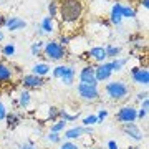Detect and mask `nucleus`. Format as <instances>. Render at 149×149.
Listing matches in <instances>:
<instances>
[{"instance_id": "nucleus-11", "label": "nucleus", "mask_w": 149, "mask_h": 149, "mask_svg": "<svg viewBox=\"0 0 149 149\" xmlns=\"http://www.w3.org/2000/svg\"><path fill=\"white\" fill-rule=\"evenodd\" d=\"M78 80H80V83H85V85H93V86L100 85L95 78V66H91V65H86V66H83L80 70Z\"/></svg>"}, {"instance_id": "nucleus-16", "label": "nucleus", "mask_w": 149, "mask_h": 149, "mask_svg": "<svg viewBox=\"0 0 149 149\" xmlns=\"http://www.w3.org/2000/svg\"><path fill=\"white\" fill-rule=\"evenodd\" d=\"M5 27L8 32H18V30H22V28L27 27V22L22 20V18H18V17H10V18H7L5 22Z\"/></svg>"}, {"instance_id": "nucleus-21", "label": "nucleus", "mask_w": 149, "mask_h": 149, "mask_svg": "<svg viewBox=\"0 0 149 149\" xmlns=\"http://www.w3.org/2000/svg\"><path fill=\"white\" fill-rule=\"evenodd\" d=\"M5 121H7V128H8V129H13V128H17V126L20 124V121H22V114L10 111V113H7Z\"/></svg>"}, {"instance_id": "nucleus-17", "label": "nucleus", "mask_w": 149, "mask_h": 149, "mask_svg": "<svg viewBox=\"0 0 149 149\" xmlns=\"http://www.w3.org/2000/svg\"><path fill=\"white\" fill-rule=\"evenodd\" d=\"M50 71H52V68H50V65L47 61H40V63H35L32 66V74H37L40 78H47Z\"/></svg>"}, {"instance_id": "nucleus-39", "label": "nucleus", "mask_w": 149, "mask_h": 149, "mask_svg": "<svg viewBox=\"0 0 149 149\" xmlns=\"http://www.w3.org/2000/svg\"><path fill=\"white\" fill-rule=\"evenodd\" d=\"M20 149H35V146H33V143H27V144H22Z\"/></svg>"}, {"instance_id": "nucleus-6", "label": "nucleus", "mask_w": 149, "mask_h": 149, "mask_svg": "<svg viewBox=\"0 0 149 149\" xmlns=\"http://www.w3.org/2000/svg\"><path fill=\"white\" fill-rule=\"evenodd\" d=\"M114 119L118 123H136L138 119V108H134L133 104H126V106H123L118 109V113L114 114Z\"/></svg>"}, {"instance_id": "nucleus-8", "label": "nucleus", "mask_w": 149, "mask_h": 149, "mask_svg": "<svg viewBox=\"0 0 149 149\" xmlns=\"http://www.w3.org/2000/svg\"><path fill=\"white\" fill-rule=\"evenodd\" d=\"M93 133L95 131H93L91 126H73V128H70V129H65L63 138L66 141H78L83 136H91Z\"/></svg>"}, {"instance_id": "nucleus-18", "label": "nucleus", "mask_w": 149, "mask_h": 149, "mask_svg": "<svg viewBox=\"0 0 149 149\" xmlns=\"http://www.w3.org/2000/svg\"><path fill=\"white\" fill-rule=\"evenodd\" d=\"M40 28L43 30L45 35H52V33H55V30H56V20L52 18V17H45V18L40 22Z\"/></svg>"}, {"instance_id": "nucleus-20", "label": "nucleus", "mask_w": 149, "mask_h": 149, "mask_svg": "<svg viewBox=\"0 0 149 149\" xmlns=\"http://www.w3.org/2000/svg\"><path fill=\"white\" fill-rule=\"evenodd\" d=\"M104 52H106L108 60H114V58H119V55H121V52H123V47L108 43L106 47H104Z\"/></svg>"}, {"instance_id": "nucleus-12", "label": "nucleus", "mask_w": 149, "mask_h": 149, "mask_svg": "<svg viewBox=\"0 0 149 149\" xmlns=\"http://www.w3.org/2000/svg\"><path fill=\"white\" fill-rule=\"evenodd\" d=\"M113 70H111V63L109 61H104V63H100L95 66V78L98 83H103V81H108L111 78Z\"/></svg>"}, {"instance_id": "nucleus-28", "label": "nucleus", "mask_w": 149, "mask_h": 149, "mask_svg": "<svg viewBox=\"0 0 149 149\" xmlns=\"http://www.w3.org/2000/svg\"><path fill=\"white\" fill-rule=\"evenodd\" d=\"M65 129H66V121L63 119H58V121H55L50 124V133H63Z\"/></svg>"}, {"instance_id": "nucleus-41", "label": "nucleus", "mask_w": 149, "mask_h": 149, "mask_svg": "<svg viewBox=\"0 0 149 149\" xmlns=\"http://www.w3.org/2000/svg\"><path fill=\"white\" fill-rule=\"evenodd\" d=\"M37 35H40V37H43V35H45V33H43V30H42L40 27L37 28Z\"/></svg>"}, {"instance_id": "nucleus-35", "label": "nucleus", "mask_w": 149, "mask_h": 149, "mask_svg": "<svg viewBox=\"0 0 149 149\" xmlns=\"http://www.w3.org/2000/svg\"><path fill=\"white\" fill-rule=\"evenodd\" d=\"M7 108H5V104L2 103V100H0V121H5V116H7Z\"/></svg>"}, {"instance_id": "nucleus-19", "label": "nucleus", "mask_w": 149, "mask_h": 149, "mask_svg": "<svg viewBox=\"0 0 149 149\" xmlns=\"http://www.w3.org/2000/svg\"><path fill=\"white\" fill-rule=\"evenodd\" d=\"M30 103H32V95H30V91L28 90H22L18 93V100H17V108H28L30 106Z\"/></svg>"}, {"instance_id": "nucleus-15", "label": "nucleus", "mask_w": 149, "mask_h": 149, "mask_svg": "<svg viewBox=\"0 0 149 149\" xmlns=\"http://www.w3.org/2000/svg\"><path fill=\"white\" fill-rule=\"evenodd\" d=\"M13 73H15V70H13L12 65L5 63V61H0V86L8 85L13 80Z\"/></svg>"}, {"instance_id": "nucleus-4", "label": "nucleus", "mask_w": 149, "mask_h": 149, "mask_svg": "<svg viewBox=\"0 0 149 149\" xmlns=\"http://www.w3.org/2000/svg\"><path fill=\"white\" fill-rule=\"evenodd\" d=\"M52 76L60 80L65 86H71L76 78V70L71 65H58V66L52 68Z\"/></svg>"}, {"instance_id": "nucleus-27", "label": "nucleus", "mask_w": 149, "mask_h": 149, "mask_svg": "<svg viewBox=\"0 0 149 149\" xmlns=\"http://www.w3.org/2000/svg\"><path fill=\"white\" fill-rule=\"evenodd\" d=\"M148 109H149V98L141 101V106L138 108V119H146L148 118Z\"/></svg>"}, {"instance_id": "nucleus-9", "label": "nucleus", "mask_w": 149, "mask_h": 149, "mask_svg": "<svg viewBox=\"0 0 149 149\" xmlns=\"http://www.w3.org/2000/svg\"><path fill=\"white\" fill-rule=\"evenodd\" d=\"M131 80H133L134 85L143 86V88H148V85H149L148 66H134V68L131 70Z\"/></svg>"}, {"instance_id": "nucleus-26", "label": "nucleus", "mask_w": 149, "mask_h": 149, "mask_svg": "<svg viewBox=\"0 0 149 149\" xmlns=\"http://www.w3.org/2000/svg\"><path fill=\"white\" fill-rule=\"evenodd\" d=\"M60 119V108L58 106H48V111H47V121L50 123H55Z\"/></svg>"}, {"instance_id": "nucleus-44", "label": "nucleus", "mask_w": 149, "mask_h": 149, "mask_svg": "<svg viewBox=\"0 0 149 149\" xmlns=\"http://www.w3.org/2000/svg\"><path fill=\"white\" fill-rule=\"evenodd\" d=\"M91 149H96V148H91Z\"/></svg>"}, {"instance_id": "nucleus-43", "label": "nucleus", "mask_w": 149, "mask_h": 149, "mask_svg": "<svg viewBox=\"0 0 149 149\" xmlns=\"http://www.w3.org/2000/svg\"><path fill=\"white\" fill-rule=\"evenodd\" d=\"M128 149H139V148H138V146H129Z\"/></svg>"}, {"instance_id": "nucleus-13", "label": "nucleus", "mask_w": 149, "mask_h": 149, "mask_svg": "<svg viewBox=\"0 0 149 149\" xmlns=\"http://www.w3.org/2000/svg\"><path fill=\"white\" fill-rule=\"evenodd\" d=\"M86 56H88V58H90L91 61H95L96 65L108 61L106 52H104V47H91L90 50L86 52Z\"/></svg>"}, {"instance_id": "nucleus-30", "label": "nucleus", "mask_w": 149, "mask_h": 149, "mask_svg": "<svg viewBox=\"0 0 149 149\" xmlns=\"http://www.w3.org/2000/svg\"><path fill=\"white\" fill-rule=\"evenodd\" d=\"M56 15H58V0H50V3H48V17L56 18Z\"/></svg>"}, {"instance_id": "nucleus-32", "label": "nucleus", "mask_w": 149, "mask_h": 149, "mask_svg": "<svg viewBox=\"0 0 149 149\" xmlns=\"http://www.w3.org/2000/svg\"><path fill=\"white\" fill-rule=\"evenodd\" d=\"M47 139L52 144H60V143H61V136H60L58 133H50V131H48V133H47Z\"/></svg>"}, {"instance_id": "nucleus-37", "label": "nucleus", "mask_w": 149, "mask_h": 149, "mask_svg": "<svg viewBox=\"0 0 149 149\" xmlns=\"http://www.w3.org/2000/svg\"><path fill=\"white\" fill-rule=\"evenodd\" d=\"M108 149H119V146H118V143L116 141H108Z\"/></svg>"}, {"instance_id": "nucleus-22", "label": "nucleus", "mask_w": 149, "mask_h": 149, "mask_svg": "<svg viewBox=\"0 0 149 149\" xmlns=\"http://www.w3.org/2000/svg\"><path fill=\"white\" fill-rule=\"evenodd\" d=\"M129 58H131V56H128V58H114V60H109L113 73H118V71H121V70L126 66V63L129 61Z\"/></svg>"}, {"instance_id": "nucleus-3", "label": "nucleus", "mask_w": 149, "mask_h": 149, "mask_svg": "<svg viewBox=\"0 0 149 149\" xmlns=\"http://www.w3.org/2000/svg\"><path fill=\"white\" fill-rule=\"evenodd\" d=\"M42 55L45 60H50V61H63L68 56V48L60 45L58 40H48L45 42Z\"/></svg>"}, {"instance_id": "nucleus-23", "label": "nucleus", "mask_w": 149, "mask_h": 149, "mask_svg": "<svg viewBox=\"0 0 149 149\" xmlns=\"http://www.w3.org/2000/svg\"><path fill=\"white\" fill-rule=\"evenodd\" d=\"M121 15H123V20H124V18H126V20H133V18H136V8H134L131 3L121 5Z\"/></svg>"}, {"instance_id": "nucleus-25", "label": "nucleus", "mask_w": 149, "mask_h": 149, "mask_svg": "<svg viewBox=\"0 0 149 149\" xmlns=\"http://www.w3.org/2000/svg\"><path fill=\"white\" fill-rule=\"evenodd\" d=\"M17 52V48H15V43H5L3 47L0 48V53H2V56L3 58H10V56H13Z\"/></svg>"}, {"instance_id": "nucleus-24", "label": "nucleus", "mask_w": 149, "mask_h": 149, "mask_svg": "<svg viewBox=\"0 0 149 149\" xmlns=\"http://www.w3.org/2000/svg\"><path fill=\"white\" fill-rule=\"evenodd\" d=\"M43 47H45V42H43V40H37V42H33L32 47H30V53H32V56L43 58V55H42Z\"/></svg>"}, {"instance_id": "nucleus-36", "label": "nucleus", "mask_w": 149, "mask_h": 149, "mask_svg": "<svg viewBox=\"0 0 149 149\" xmlns=\"http://www.w3.org/2000/svg\"><path fill=\"white\" fill-rule=\"evenodd\" d=\"M148 96H149L148 90H144V91H139L136 95V98H138V101H143V100H148Z\"/></svg>"}, {"instance_id": "nucleus-29", "label": "nucleus", "mask_w": 149, "mask_h": 149, "mask_svg": "<svg viewBox=\"0 0 149 149\" xmlns=\"http://www.w3.org/2000/svg\"><path fill=\"white\" fill-rule=\"evenodd\" d=\"M80 118V113H76V114H70L66 109H60V119H63L66 123H71V121H76Z\"/></svg>"}, {"instance_id": "nucleus-2", "label": "nucleus", "mask_w": 149, "mask_h": 149, "mask_svg": "<svg viewBox=\"0 0 149 149\" xmlns=\"http://www.w3.org/2000/svg\"><path fill=\"white\" fill-rule=\"evenodd\" d=\"M104 93H106V96L111 101H124L131 95V86L123 80H114V81L106 83Z\"/></svg>"}, {"instance_id": "nucleus-40", "label": "nucleus", "mask_w": 149, "mask_h": 149, "mask_svg": "<svg viewBox=\"0 0 149 149\" xmlns=\"http://www.w3.org/2000/svg\"><path fill=\"white\" fill-rule=\"evenodd\" d=\"M5 22H7V18H5L3 15H2V13H0V28L5 27Z\"/></svg>"}, {"instance_id": "nucleus-38", "label": "nucleus", "mask_w": 149, "mask_h": 149, "mask_svg": "<svg viewBox=\"0 0 149 149\" xmlns=\"http://www.w3.org/2000/svg\"><path fill=\"white\" fill-rule=\"evenodd\" d=\"M138 2H139V5H141V7H144L146 10L149 8V0H138Z\"/></svg>"}, {"instance_id": "nucleus-34", "label": "nucleus", "mask_w": 149, "mask_h": 149, "mask_svg": "<svg viewBox=\"0 0 149 149\" xmlns=\"http://www.w3.org/2000/svg\"><path fill=\"white\" fill-rule=\"evenodd\" d=\"M96 118H98V123H103L108 118V109H100L98 114H96Z\"/></svg>"}, {"instance_id": "nucleus-33", "label": "nucleus", "mask_w": 149, "mask_h": 149, "mask_svg": "<svg viewBox=\"0 0 149 149\" xmlns=\"http://www.w3.org/2000/svg\"><path fill=\"white\" fill-rule=\"evenodd\" d=\"M60 149H80V146L74 141H65V143H60Z\"/></svg>"}, {"instance_id": "nucleus-42", "label": "nucleus", "mask_w": 149, "mask_h": 149, "mask_svg": "<svg viewBox=\"0 0 149 149\" xmlns=\"http://www.w3.org/2000/svg\"><path fill=\"white\" fill-rule=\"evenodd\" d=\"M3 38H5V33H3V32H0V43L3 42Z\"/></svg>"}, {"instance_id": "nucleus-1", "label": "nucleus", "mask_w": 149, "mask_h": 149, "mask_svg": "<svg viewBox=\"0 0 149 149\" xmlns=\"http://www.w3.org/2000/svg\"><path fill=\"white\" fill-rule=\"evenodd\" d=\"M86 12L85 0H58V15L55 20L58 22L61 30L60 35L74 38L83 28V18Z\"/></svg>"}, {"instance_id": "nucleus-5", "label": "nucleus", "mask_w": 149, "mask_h": 149, "mask_svg": "<svg viewBox=\"0 0 149 149\" xmlns=\"http://www.w3.org/2000/svg\"><path fill=\"white\" fill-rule=\"evenodd\" d=\"M76 93H78V96L83 101H88V103L100 101V98H101V93H100L98 86L85 85V83H78L76 85Z\"/></svg>"}, {"instance_id": "nucleus-7", "label": "nucleus", "mask_w": 149, "mask_h": 149, "mask_svg": "<svg viewBox=\"0 0 149 149\" xmlns=\"http://www.w3.org/2000/svg\"><path fill=\"white\" fill-rule=\"evenodd\" d=\"M20 85L23 86V90H42L47 85V78H40L37 74H23L20 78Z\"/></svg>"}, {"instance_id": "nucleus-31", "label": "nucleus", "mask_w": 149, "mask_h": 149, "mask_svg": "<svg viewBox=\"0 0 149 149\" xmlns=\"http://www.w3.org/2000/svg\"><path fill=\"white\" fill-rule=\"evenodd\" d=\"M95 124H98V118H96V114H88V116H85L83 119H81V126H95Z\"/></svg>"}, {"instance_id": "nucleus-14", "label": "nucleus", "mask_w": 149, "mask_h": 149, "mask_svg": "<svg viewBox=\"0 0 149 149\" xmlns=\"http://www.w3.org/2000/svg\"><path fill=\"white\" fill-rule=\"evenodd\" d=\"M121 5L119 2H114L109 8V17H108V22H109V25L113 27H119L123 23V15H121Z\"/></svg>"}, {"instance_id": "nucleus-10", "label": "nucleus", "mask_w": 149, "mask_h": 149, "mask_svg": "<svg viewBox=\"0 0 149 149\" xmlns=\"http://www.w3.org/2000/svg\"><path fill=\"white\" fill-rule=\"evenodd\" d=\"M121 131L126 136H129L133 141H136V143H141L144 139L143 131H141V128H139L136 123H124V124H121Z\"/></svg>"}]
</instances>
